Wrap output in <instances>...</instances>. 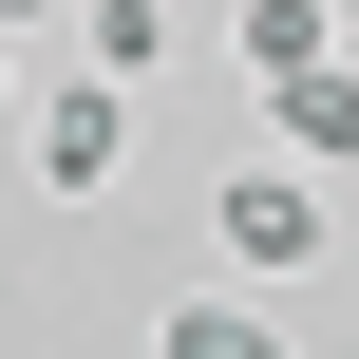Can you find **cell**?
<instances>
[{
	"mask_svg": "<svg viewBox=\"0 0 359 359\" xmlns=\"http://www.w3.org/2000/svg\"><path fill=\"white\" fill-rule=\"evenodd\" d=\"M0 133H19V170H38V189H114V170H133V76H95V57H38Z\"/></svg>",
	"mask_w": 359,
	"mask_h": 359,
	"instance_id": "1",
	"label": "cell"
},
{
	"mask_svg": "<svg viewBox=\"0 0 359 359\" xmlns=\"http://www.w3.org/2000/svg\"><path fill=\"white\" fill-rule=\"evenodd\" d=\"M208 246H227L246 284H303V265L341 246V227H322V170H303V151H246V170L208 189Z\"/></svg>",
	"mask_w": 359,
	"mask_h": 359,
	"instance_id": "2",
	"label": "cell"
},
{
	"mask_svg": "<svg viewBox=\"0 0 359 359\" xmlns=\"http://www.w3.org/2000/svg\"><path fill=\"white\" fill-rule=\"evenodd\" d=\"M265 151H303V170H359V38H322L303 76H265Z\"/></svg>",
	"mask_w": 359,
	"mask_h": 359,
	"instance_id": "3",
	"label": "cell"
},
{
	"mask_svg": "<svg viewBox=\"0 0 359 359\" xmlns=\"http://www.w3.org/2000/svg\"><path fill=\"white\" fill-rule=\"evenodd\" d=\"M322 38H359L341 0H246V19H227V57H246V76H303Z\"/></svg>",
	"mask_w": 359,
	"mask_h": 359,
	"instance_id": "4",
	"label": "cell"
},
{
	"mask_svg": "<svg viewBox=\"0 0 359 359\" xmlns=\"http://www.w3.org/2000/svg\"><path fill=\"white\" fill-rule=\"evenodd\" d=\"M151 341H170V359H265V341H284V322H265L246 284H189V303H170Z\"/></svg>",
	"mask_w": 359,
	"mask_h": 359,
	"instance_id": "5",
	"label": "cell"
},
{
	"mask_svg": "<svg viewBox=\"0 0 359 359\" xmlns=\"http://www.w3.org/2000/svg\"><path fill=\"white\" fill-rule=\"evenodd\" d=\"M76 57L95 76H170V0H76Z\"/></svg>",
	"mask_w": 359,
	"mask_h": 359,
	"instance_id": "6",
	"label": "cell"
},
{
	"mask_svg": "<svg viewBox=\"0 0 359 359\" xmlns=\"http://www.w3.org/2000/svg\"><path fill=\"white\" fill-rule=\"evenodd\" d=\"M0 38H19V57H57V38H76V0H0Z\"/></svg>",
	"mask_w": 359,
	"mask_h": 359,
	"instance_id": "7",
	"label": "cell"
},
{
	"mask_svg": "<svg viewBox=\"0 0 359 359\" xmlns=\"http://www.w3.org/2000/svg\"><path fill=\"white\" fill-rule=\"evenodd\" d=\"M0 114H19V38H0Z\"/></svg>",
	"mask_w": 359,
	"mask_h": 359,
	"instance_id": "8",
	"label": "cell"
},
{
	"mask_svg": "<svg viewBox=\"0 0 359 359\" xmlns=\"http://www.w3.org/2000/svg\"><path fill=\"white\" fill-rule=\"evenodd\" d=\"M341 19H359V0H341Z\"/></svg>",
	"mask_w": 359,
	"mask_h": 359,
	"instance_id": "9",
	"label": "cell"
}]
</instances>
